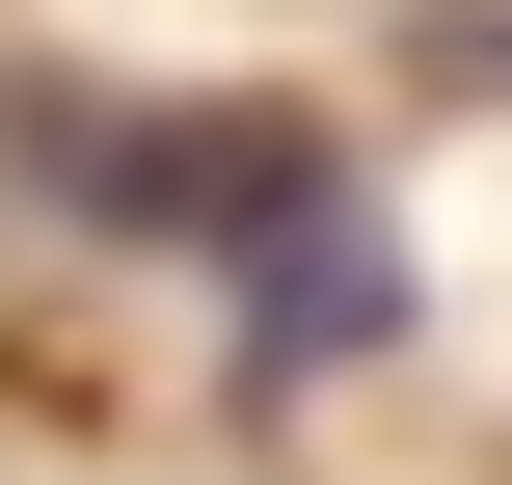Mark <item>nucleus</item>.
<instances>
[{
  "mask_svg": "<svg viewBox=\"0 0 512 485\" xmlns=\"http://www.w3.org/2000/svg\"><path fill=\"white\" fill-rule=\"evenodd\" d=\"M243 324H270V378H351V351H405V243L270 135V189H243Z\"/></svg>",
  "mask_w": 512,
  "mask_h": 485,
  "instance_id": "1",
  "label": "nucleus"
}]
</instances>
